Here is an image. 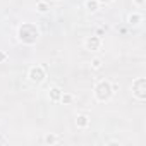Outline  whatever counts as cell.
Returning <instances> with one entry per match:
<instances>
[{"mask_svg":"<svg viewBox=\"0 0 146 146\" xmlns=\"http://www.w3.org/2000/svg\"><path fill=\"white\" fill-rule=\"evenodd\" d=\"M38 29L33 24H23L19 28V40L24 43H35L38 40Z\"/></svg>","mask_w":146,"mask_h":146,"instance_id":"cell-1","label":"cell"},{"mask_svg":"<svg viewBox=\"0 0 146 146\" xmlns=\"http://www.w3.org/2000/svg\"><path fill=\"white\" fill-rule=\"evenodd\" d=\"M112 86H110V83H107V81H102L98 86H96V90H95V95H96V98L100 100V102H107L110 96H112Z\"/></svg>","mask_w":146,"mask_h":146,"instance_id":"cell-2","label":"cell"},{"mask_svg":"<svg viewBox=\"0 0 146 146\" xmlns=\"http://www.w3.org/2000/svg\"><path fill=\"white\" fill-rule=\"evenodd\" d=\"M43 79H45V70H43V67L36 65V67H31L29 69V81L31 83L40 84V83H43Z\"/></svg>","mask_w":146,"mask_h":146,"instance_id":"cell-3","label":"cell"},{"mask_svg":"<svg viewBox=\"0 0 146 146\" xmlns=\"http://www.w3.org/2000/svg\"><path fill=\"white\" fill-rule=\"evenodd\" d=\"M144 86H146V81L141 78V79H137L134 84H132V88H134V95L139 98V100H144L146 98V93H144Z\"/></svg>","mask_w":146,"mask_h":146,"instance_id":"cell-4","label":"cell"},{"mask_svg":"<svg viewBox=\"0 0 146 146\" xmlns=\"http://www.w3.org/2000/svg\"><path fill=\"white\" fill-rule=\"evenodd\" d=\"M86 48L88 50H98L100 48V38L98 36H90L88 40H86Z\"/></svg>","mask_w":146,"mask_h":146,"instance_id":"cell-5","label":"cell"},{"mask_svg":"<svg viewBox=\"0 0 146 146\" xmlns=\"http://www.w3.org/2000/svg\"><path fill=\"white\" fill-rule=\"evenodd\" d=\"M60 96H62V90H60V88H52V91H50V98H52L53 102H58Z\"/></svg>","mask_w":146,"mask_h":146,"instance_id":"cell-6","label":"cell"},{"mask_svg":"<svg viewBox=\"0 0 146 146\" xmlns=\"http://www.w3.org/2000/svg\"><path fill=\"white\" fill-rule=\"evenodd\" d=\"M76 124H78V127H86V125L90 124V119H88L86 115H78Z\"/></svg>","mask_w":146,"mask_h":146,"instance_id":"cell-7","label":"cell"},{"mask_svg":"<svg viewBox=\"0 0 146 146\" xmlns=\"http://www.w3.org/2000/svg\"><path fill=\"white\" fill-rule=\"evenodd\" d=\"M86 9L90 12H96L98 11V0H88V2H86Z\"/></svg>","mask_w":146,"mask_h":146,"instance_id":"cell-8","label":"cell"},{"mask_svg":"<svg viewBox=\"0 0 146 146\" xmlns=\"http://www.w3.org/2000/svg\"><path fill=\"white\" fill-rule=\"evenodd\" d=\"M129 23H131V24H139V23H141V16H139V14L129 16Z\"/></svg>","mask_w":146,"mask_h":146,"instance_id":"cell-9","label":"cell"},{"mask_svg":"<svg viewBox=\"0 0 146 146\" xmlns=\"http://www.w3.org/2000/svg\"><path fill=\"white\" fill-rule=\"evenodd\" d=\"M91 67L93 69H100L102 67V58H93L91 60Z\"/></svg>","mask_w":146,"mask_h":146,"instance_id":"cell-10","label":"cell"},{"mask_svg":"<svg viewBox=\"0 0 146 146\" xmlns=\"http://www.w3.org/2000/svg\"><path fill=\"white\" fill-rule=\"evenodd\" d=\"M48 11V5L45 2H38V12H46Z\"/></svg>","mask_w":146,"mask_h":146,"instance_id":"cell-11","label":"cell"},{"mask_svg":"<svg viewBox=\"0 0 146 146\" xmlns=\"http://www.w3.org/2000/svg\"><path fill=\"white\" fill-rule=\"evenodd\" d=\"M60 100H62L64 103H70V102H72V95H62Z\"/></svg>","mask_w":146,"mask_h":146,"instance_id":"cell-12","label":"cell"},{"mask_svg":"<svg viewBox=\"0 0 146 146\" xmlns=\"http://www.w3.org/2000/svg\"><path fill=\"white\" fill-rule=\"evenodd\" d=\"M45 143H48V144L57 143V137H55V136H46V137H45Z\"/></svg>","mask_w":146,"mask_h":146,"instance_id":"cell-13","label":"cell"},{"mask_svg":"<svg viewBox=\"0 0 146 146\" xmlns=\"http://www.w3.org/2000/svg\"><path fill=\"white\" fill-rule=\"evenodd\" d=\"M5 58H7V55H5V53H4V52H0V62H4V60H5Z\"/></svg>","mask_w":146,"mask_h":146,"instance_id":"cell-14","label":"cell"},{"mask_svg":"<svg viewBox=\"0 0 146 146\" xmlns=\"http://www.w3.org/2000/svg\"><path fill=\"white\" fill-rule=\"evenodd\" d=\"M134 2H136L137 5H143V2H144V0H134Z\"/></svg>","mask_w":146,"mask_h":146,"instance_id":"cell-15","label":"cell"},{"mask_svg":"<svg viewBox=\"0 0 146 146\" xmlns=\"http://www.w3.org/2000/svg\"><path fill=\"white\" fill-rule=\"evenodd\" d=\"M98 2H103V4H108V2H112V0H98Z\"/></svg>","mask_w":146,"mask_h":146,"instance_id":"cell-16","label":"cell"}]
</instances>
